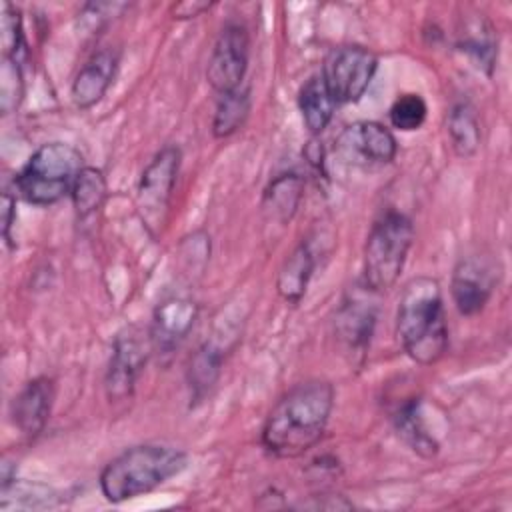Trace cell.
I'll use <instances>...</instances> for the list:
<instances>
[{
	"instance_id": "13",
	"label": "cell",
	"mask_w": 512,
	"mask_h": 512,
	"mask_svg": "<svg viewBox=\"0 0 512 512\" xmlns=\"http://www.w3.org/2000/svg\"><path fill=\"white\" fill-rule=\"evenodd\" d=\"M54 380L48 376H36L24 384V388L14 396L10 414L14 426L22 436L34 440L40 436L50 420L54 404Z\"/></svg>"
},
{
	"instance_id": "19",
	"label": "cell",
	"mask_w": 512,
	"mask_h": 512,
	"mask_svg": "<svg viewBox=\"0 0 512 512\" xmlns=\"http://www.w3.org/2000/svg\"><path fill=\"white\" fill-rule=\"evenodd\" d=\"M446 132L450 146L458 158H472L482 142L480 120L476 108L468 100H458L446 116Z\"/></svg>"
},
{
	"instance_id": "8",
	"label": "cell",
	"mask_w": 512,
	"mask_h": 512,
	"mask_svg": "<svg viewBox=\"0 0 512 512\" xmlns=\"http://www.w3.org/2000/svg\"><path fill=\"white\" fill-rule=\"evenodd\" d=\"M250 58V34L242 22H228L214 40L206 80L220 94L242 86Z\"/></svg>"
},
{
	"instance_id": "11",
	"label": "cell",
	"mask_w": 512,
	"mask_h": 512,
	"mask_svg": "<svg viewBox=\"0 0 512 512\" xmlns=\"http://www.w3.org/2000/svg\"><path fill=\"white\" fill-rule=\"evenodd\" d=\"M498 282L494 262L486 256H464L452 270L450 294L462 316H474L484 310Z\"/></svg>"
},
{
	"instance_id": "25",
	"label": "cell",
	"mask_w": 512,
	"mask_h": 512,
	"mask_svg": "<svg viewBox=\"0 0 512 512\" xmlns=\"http://www.w3.org/2000/svg\"><path fill=\"white\" fill-rule=\"evenodd\" d=\"M26 80L22 70V58H2L0 68V108L8 116L16 112L24 100Z\"/></svg>"
},
{
	"instance_id": "30",
	"label": "cell",
	"mask_w": 512,
	"mask_h": 512,
	"mask_svg": "<svg viewBox=\"0 0 512 512\" xmlns=\"http://www.w3.org/2000/svg\"><path fill=\"white\" fill-rule=\"evenodd\" d=\"M304 156L308 158V162L314 166V168H324V152H322V146L316 142V140H310L306 150H304Z\"/></svg>"
},
{
	"instance_id": "16",
	"label": "cell",
	"mask_w": 512,
	"mask_h": 512,
	"mask_svg": "<svg viewBox=\"0 0 512 512\" xmlns=\"http://www.w3.org/2000/svg\"><path fill=\"white\" fill-rule=\"evenodd\" d=\"M376 324V306L368 300L352 296L336 314L338 338L352 354H364Z\"/></svg>"
},
{
	"instance_id": "10",
	"label": "cell",
	"mask_w": 512,
	"mask_h": 512,
	"mask_svg": "<svg viewBox=\"0 0 512 512\" xmlns=\"http://www.w3.org/2000/svg\"><path fill=\"white\" fill-rule=\"evenodd\" d=\"M146 360L148 346L134 328H126L116 334L104 374V392L110 402L128 400L134 394Z\"/></svg>"
},
{
	"instance_id": "18",
	"label": "cell",
	"mask_w": 512,
	"mask_h": 512,
	"mask_svg": "<svg viewBox=\"0 0 512 512\" xmlns=\"http://www.w3.org/2000/svg\"><path fill=\"white\" fill-rule=\"evenodd\" d=\"M222 364H224V348L214 340H204L198 346V350L192 354L186 370V380H188L190 400L194 404L202 402L210 394V390L216 386L222 372Z\"/></svg>"
},
{
	"instance_id": "28",
	"label": "cell",
	"mask_w": 512,
	"mask_h": 512,
	"mask_svg": "<svg viewBox=\"0 0 512 512\" xmlns=\"http://www.w3.org/2000/svg\"><path fill=\"white\" fill-rule=\"evenodd\" d=\"M16 220V196L10 190L2 192V238L6 244H10V228Z\"/></svg>"
},
{
	"instance_id": "7",
	"label": "cell",
	"mask_w": 512,
	"mask_h": 512,
	"mask_svg": "<svg viewBox=\"0 0 512 512\" xmlns=\"http://www.w3.org/2000/svg\"><path fill=\"white\" fill-rule=\"evenodd\" d=\"M182 152L174 144L160 148L146 168L140 174L136 186V206L148 226H160L164 212L170 204L178 170H180Z\"/></svg>"
},
{
	"instance_id": "20",
	"label": "cell",
	"mask_w": 512,
	"mask_h": 512,
	"mask_svg": "<svg viewBox=\"0 0 512 512\" xmlns=\"http://www.w3.org/2000/svg\"><path fill=\"white\" fill-rule=\"evenodd\" d=\"M302 198H304L302 176L296 172H284L274 180H270V184L266 186L262 196V208L272 220L286 224L298 212Z\"/></svg>"
},
{
	"instance_id": "23",
	"label": "cell",
	"mask_w": 512,
	"mask_h": 512,
	"mask_svg": "<svg viewBox=\"0 0 512 512\" xmlns=\"http://www.w3.org/2000/svg\"><path fill=\"white\" fill-rule=\"evenodd\" d=\"M106 196H108V184L102 170L94 166H84L78 172L70 190V200L76 216L80 220L94 216L102 208Z\"/></svg>"
},
{
	"instance_id": "21",
	"label": "cell",
	"mask_w": 512,
	"mask_h": 512,
	"mask_svg": "<svg viewBox=\"0 0 512 512\" xmlns=\"http://www.w3.org/2000/svg\"><path fill=\"white\" fill-rule=\"evenodd\" d=\"M336 106L320 74L310 76L298 90V110L312 134H320L330 124Z\"/></svg>"
},
{
	"instance_id": "14",
	"label": "cell",
	"mask_w": 512,
	"mask_h": 512,
	"mask_svg": "<svg viewBox=\"0 0 512 512\" xmlns=\"http://www.w3.org/2000/svg\"><path fill=\"white\" fill-rule=\"evenodd\" d=\"M120 64V50L114 46H106L96 50L76 72L72 86H70V96L76 108L88 110L96 106L104 94L108 92L110 84L114 82L116 70Z\"/></svg>"
},
{
	"instance_id": "12",
	"label": "cell",
	"mask_w": 512,
	"mask_h": 512,
	"mask_svg": "<svg viewBox=\"0 0 512 512\" xmlns=\"http://www.w3.org/2000/svg\"><path fill=\"white\" fill-rule=\"evenodd\" d=\"M198 320V304L188 296H170L162 300L152 316L150 342L160 354L176 350Z\"/></svg>"
},
{
	"instance_id": "4",
	"label": "cell",
	"mask_w": 512,
	"mask_h": 512,
	"mask_svg": "<svg viewBox=\"0 0 512 512\" xmlns=\"http://www.w3.org/2000/svg\"><path fill=\"white\" fill-rule=\"evenodd\" d=\"M84 168L82 154L66 142L38 146L14 178L16 194L34 206H52L70 196L78 172Z\"/></svg>"
},
{
	"instance_id": "15",
	"label": "cell",
	"mask_w": 512,
	"mask_h": 512,
	"mask_svg": "<svg viewBox=\"0 0 512 512\" xmlns=\"http://www.w3.org/2000/svg\"><path fill=\"white\" fill-rule=\"evenodd\" d=\"M316 252L312 250V244L308 240H302L282 262L278 276H276V290L280 298L296 306L304 298L308 284L312 280V274L316 270Z\"/></svg>"
},
{
	"instance_id": "24",
	"label": "cell",
	"mask_w": 512,
	"mask_h": 512,
	"mask_svg": "<svg viewBox=\"0 0 512 512\" xmlns=\"http://www.w3.org/2000/svg\"><path fill=\"white\" fill-rule=\"evenodd\" d=\"M58 504L52 488L38 482H24L16 476L2 484V510H42Z\"/></svg>"
},
{
	"instance_id": "2",
	"label": "cell",
	"mask_w": 512,
	"mask_h": 512,
	"mask_svg": "<svg viewBox=\"0 0 512 512\" xmlns=\"http://www.w3.org/2000/svg\"><path fill=\"white\" fill-rule=\"evenodd\" d=\"M396 336L404 352L422 366L436 364L448 348V324L436 278H412L396 310Z\"/></svg>"
},
{
	"instance_id": "5",
	"label": "cell",
	"mask_w": 512,
	"mask_h": 512,
	"mask_svg": "<svg viewBox=\"0 0 512 512\" xmlns=\"http://www.w3.org/2000/svg\"><path fill=\"white\" fill-rule=\"evenodd\" d=\"M414 242V224L400 210L380 214L364 244V288L382 294L390 290L406 264Z\"/></svg>"
},
{
	"instance_id": "6",
	"label": "cell",
	"mask_w": 512,
	"mask_h": 512,
	"mask_svg": "<svg viewBox=\"0 0 512 512\" xmlns=\"http://www.w3.org/2000/svg\"><path fill=\"white\" fill-rule=\"evenodd\" d=\"M378 70V56L364 46L346 44L332 48L322 64V80L336 104L358 102Z\"/></svg>"
},
{
	"instance_id": "26",
	"label": "cell",
	"mask_w": 512,
	"mask_h": 512,
	"mask_svg": "<svg viewBox=\"0 0 512 512\" xmlns=\"http://www.w3.org/2000/svg\"><path fill=\"white\" fill-rule=\"evenodd\" d=\"M426 116H428L426 100L414 92L400 94L388 108V120L392 128L402 132L418 130L426 122Z\"/></svg>"
},
{
	"instance_id": "29",
	"label": "cell",
	"mask_w": 512,
	"mask_h": 512,
	"mask_svg": "<svg viewBox=\"0 0 512 512\" xmlns=\"http://www.w3.org/2000/svg\"><path fill=\"white\" fill-rule=\"evenodd\" d=\"M212 6H214L212 2H180L172 6V16L176 20H190L208 12Z\"/></svg>"
},
{
	"instance_id": "1",
	"label": "cell",
	"mask_w": 512,
	"mask_h": 512,
	"mask_svg": "<svg viewBox=\"0 0 512 512\" xmlns=\"http://www.w3.org/2000/svg\"><path fill=\"white\" fill-rule=\"evenodd\" d=\"M334 408V386L306 380L284 392L262 426V446L276 458H298L314 448Z\"/></svg>"
},
{
	"instance_id": "27",
	"label": "cell",
	"mask_w": 512,
	"mask_h": 512,
	"mask_svg": "<svg viewBox=\"0 0 512 512\" xmlns=\"http://www.w3.org/2000/svg\"><path fill=\"white\" fill-rule=\"evenodd\" d=\"M0 46L2 58H22L24 54V30H22V14L20 10L4 2L2 18H0Z\"/></svg>"
},
{
	"instance_id": "9",
	"label": "cell",
	"mask_w": 512,
	"mask_h": 512,
	"mask_svg": "<svg viewBox=\"0 0 512 512\" xmlns=\"http://www.w3.org/2000/svg\"><path fill=\"white\" fill-rule=\"evenodd\" d=\"M336 152L354 166H382L396 158L398 142L388 126L374 120H360L338 134Z\"/></svg>"
},
{
	"instance_id": "22",
	"label": "cell",
	"mask_w": 512,
	"mask_h": 512,
	"mask_svg": "<svg viewBox=\"0 0 512 512\" xmlns=\"http://www.w3.org/2000/svg\"><path fill=\"white\" fill-rule=\"evenodd\" d=\"M250 88L248 86H240L232 92L220 94L216 108H214V118H212V134L218 140L230 138L232 134H236L248 114H250Z\"/></svg>"
},
{
	"instance_id": "17",
	"label": "cell",
	"mask_w": 512,
	"mask_h": 512,
	"mask_svg": "<svg viewBox=\"0 0 512 512\" xmlns=\"http://www.w3.org/2000/svg\"><path fill=\"white\" fill-rule=\"evenodd\" d=\"M392 424L396 434L402 438V442L418 456L432 458L438 452V440L436 436L426 428L424 416H422V404L418 398H410L402 402L392 412Z\"/></svg>"
},
{
	"instance_id": "3",
	"label": "cell",
	"mask_w": 512,
	"mask_h": 512,
	"mask_svg": "<svg viewBox=\"0 0 512 512\" xmlns=\"http://www.w3.org/2000/svg\"><path fill=\"white\" fill-rule=\"evenodd\" d=\"M188 464L184 450L168 444L146 442L126 448L112 458L100 472V492L112 504H122L148 494L170 478L178 476Z\"/></svg>"
}]
</instances>
